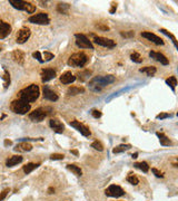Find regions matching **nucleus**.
<instances>
[{"instance_id":"7ed1b4c3","label":"nucleus","mask_w":178,"mask_h":201,"mask_svg":"<svg viewBox=\"0 0 178 201\" xmlns=\"http://www.w3.org/2000/svg\"><path fill=\"white\" fill-rule=\"evenodd\" d=\"M10 110L16 114H20V115H24L27 112L30 111V104L29 103L21 101V99H15L12 101L10 104Z\"/></svg>"},{"instance_id":"de8ad7c7","label":"nucleus","mask_w":178,"mask_h":201,"mask_svg":"<svg viewBox=\"0 0 178 201\" xmlns=\"http://www.w3.org/2000/svg\"><path fill=\"white\" fill-rule=\"evenodd\" d=\"M116 9H117V3H112V7L110 8V10H109V12L110 13H114L115 11H116Z\"/></svg>"},{"instance_id":"c85d7f7f","label":"nucleus","mask_w":178,"mask_h":201,"mask_svg":"<svg viewBox=\"0 0 178 201\" xmlns=\"http://www.w3.org/2000/svg\"><path fill=\"white\" fill-rule=\"evenodd\" d=\"M77 75H78V79L81 80V82H84V80H87L88 78L90 77L91 72H90V70H84V72L78 73Z\"/></svg>"},{"instance_id":"7c9ffc66","label":"nucleus","mask_w":178,"mask_h":201,"mask_svg":"<svg viewBox=\"0 0 178 201\" xmlns=\"http://www.w3.org/2000/svg\"><path fill=\"white\" fill-rule=\"evenodd\" d=\"M134 165H135V168L141 170L143 172H148V170H149V165L146 163V162H136Z\"/></svg>"},{"instance_id":"c03bdc74","label":"nucleus","mask_w":178,"mask_h":201,"mask_svg":"<svg viewBox=\"0 0 178 201\" xmlns=\"http://www.w3.org/2000/svg\"><path fill=\"white\" fill-rule=\"evenodd\" d=\"M91 115H93L95 118H99L101 116V112L98 110H94L93 112H91Z\"/></svg>"},{"instance_id":"393cba45","label":"nucleus","mask_w":178,"mask_h":201,"mask_svg":"<svg viewBox=\"0 0 178 201\" xmlns=\"http://www.w3.org/2000/svg\"><path fill=\"white\" fill-rule=\"evenodd\" d=\"M69 9H70V6L68 5V3L60 2V3H58V6H57V10H58L60 13H65V15H67V13L69 12Z\"/></svg>"},{"instance_id":"37998d69","label":"nucleus","mask_w":178,"mask_h":201,"mask_svg":"<svg viewBox=\"0 0 178 201\" xmlns=\"http://www.w3.org/2000/svg\"><path fill=\"white\" fill-rule=\"evenodd\" d=\"M9 189H5V190L2 191V192L0 193V201H2L3 199L6 198V197H7V194H8V192H9Z\"/></svg>"},{"instance_id":"bb28decb","label":"nucleus","mask_w":178,"mask_h":201,"mask_svg":"<svg viewBox=\"0 0 178 201\" xmlns=\"http://www.w3.org/2000/svg\"><path fill=\"white\" fill-rule=\"evenodd\" d=\"M85 92V89L84 87H77V86H72V87H69L67 93L69 94V95H77V94H80V93H84Z\"/></svg>"},{"instance_id":"a211bd4d","label":"nucleus","mask_w":178,"mask_h":201,"mask_svg":"<svg viewBox=\"0 0 178 201\" xmlns=\"http://www.w3.org/2000/svg\"><path fill=\"white\" fill-rule=\"evenodd\" d=\"M15 150L18 151V152H28V151L32 150V145L30 143L26 142V141H22V142H20L19 144L16 145Z\"/></svg>"},{"instance_id":"cd10ccee","label":"nucleus","mask_w":178,"mask_h":201,"mask_svg":"<svg viewBox=\"0 0 178 201\" xmlns=\"http://www.w3.org/2000/svg\"><path fill=\"white\" fill-rule=\"evenodd\" d=\"M39 165H40V163H28L24 166V171L28 174V173H30V172L34 171L35 169H37Z\"/></svg>"},{"instance_id":"f3484780","label":"nucleus","mask_w":178,"mask_h":201,"mask_svg":"<svg viewBox=\"0 0 178 201\" xmlns=\"http://www.w3.org/2000/svg\"><path fill=\"white\" fill-rule=\"evenodd\" d=\"M149 56L152 57V58H154V59H156L157 62H159L160 64H162V65H168V59H167V57L165 56V55H162V54H160V53H156V51H150L149 53Z\"/></svg>"},{"instance_id":"dca6fc26","label":"nucleus","mask_w":178,"mask_h":201,"mask_svg":"<svg viewBox=\"0 0 178 201\" xmlns=\"http://www.w3.org/2000/svg\"><path fill=\"white\" fill-rule=\"evenodd\" d=\"M10 31H11L10 25L0 20V39H3V38L7 37L10 34Z\"/></svg>"},{"instance_id":"39448f33","label":"nucleus","mask_w":178,"mask_h":201,"mask_svg":"<svg viewBox=\"0 0 178 201\" xmlns=\"http://www.w3.org/2000/svg\"><path fill=\"white\" fill-rule=\"evenodd\" d=\"M28 20L31 24H37V25H48L50 22V19H49L47 13L45 12L36 13L34 16H30Z\"/></svg>"},{"instance_id":"0eeeda50","label":"nucleus","mask_w":178,"mask_h":201,"mask_svg":"<svg viewBox=\"0 0 178 201\" xmlns=\"http://www.w3.org/2000/svg\"><path fill=\"white\" fill-rule=\"evenodd\" d=\"M106 196L108 197H114V198H119V197H122L125 194V191L122 190L119 185L116 184H112L110 187H108L105 191Z\"/></svg>"},{"instance_id":"79ce46f5","label":"nucleus","mask_w":178,"mask_h":201,"mask_svg":"<svg viewBox=\"0 0 178 201\" xmlns=\"http://www.w3.org/2000/svg\"><path fill=\"white\" fill-rule=\"evenodd\" d=\"M170 114H168V113H160V114H158L157 115V118L158 120H164V118H167V117H170Z\"/></svg>"},{"instance_id":"ddd939ff","label":"nucleus","mask_w":178,"mask_h":201,"mask_svg":"<svg viewBox=\"0 0 178 201\" xmlns=\"http://www.w3.org/2000/svg\"><path fill=\"white\" fill-rule=\"evenodd\" d=\"M141 36H143L144 38H146V39L150 40V41H153V43L156 44V45H164V41H162V38H159L157 35L153 34V32L144 31V32H141Z\"/></svg>"},{"instance_id":"6ab92c4d","label":"nucleus","mask_w":178,"mask_h":201,"mask_svg":"<svg viewBox=\"0 0 178 201\" xmlns=\"http://www.w3.org/2000/svg\"><path fill=\"white\" fill-rule=\"evenodd\" d=\"M76 80V76L71 74V72H66L60 76V82L62 84H70Z\"/></svg>"},{"instance_id":"72a5a7b5","label":"nucleus","mask_w":178,"mask_h":201,"mask_svg":"<svg viewBox=\"0 0 178 201\" xmlns=\"http://www.w3.org/2000/svg\"><path fill=\"white\" fill-rule=\"evenodd\" d=\"M160 31H162V34H165L166 36H168V37L171 38V40H173L174 45H175V47H176V48H177V47H178V44H177V40H176V37H175V36H174L173 34H170V32H168L166 29H162H162H160Z\"/></svg>"},{"instance_id":"3c124183","label":"nucleus","mask_w":178,"mask_h":201,"mask_svg":"<svg viewBox=\"0 0 178 201\" xmlns=\"http://www.w3.org/2000/svg\"><path fill=\"white\" fill-rule=\"evenodd\" d=\"M131 158H133V159H137V158H138V153H134L133 156H131Z\"/></svg>"},{"instance_id":"f03ea898","label":"nucleus","mask_w":178,"mask_h":201,"mask_svg":"<svg viewBox=\"0 0 178 201\" xmlns=\"http://www.w3.org/2000/svg\"><path fill=\"white\" fill-rule=\"evenodd\" d=\"M114 82H115V77L112 75L98 76V77H95L90 80V83H89V89H90L91 91L99 92L104 89L105 86L114 83Z\"/></svg>"},{"instance_id":"423d86ee","label":"nucleus","mask_w":178,"mask_h":201,"mask_svg":"<svg viewBox=\"0 0 178 201\" xmlns=\"http://www.w3.org/2000/svg\"><path fill=\"white\" fill-rule=\"evenodd\" d=\"M76 37V45L80 48H89V49H94V46L91 44V41L86 37L84 34H76L75 35Z\"/></svg>"},{"instance_id":"aec40b11","label":"nucleus","mask_w":178,"mask_h":201,"mask_svg":"<svg viewBox=\"0 0 178 201\" xmlns=\"http://www.w3.org/2000/svg\"><path fill=\"white\" fill-rule=\"evenodd\" d=\"M12 58L16 63L22 65L25 63V54L21 50H15L12 53Z\"/></svg>"},{"instance_id":"4c0bfd02","label":"nucleus","mask_w":178,"mask_h":201,"mask_svg":"<svg viewBox=\"0 0 178 201\" xmlns=\"http://www.w3.org/2000/svg\"><path fill=\"white\" fill-rule=\"evenodd\" d=\"M43 57H45V59H43V62H49V60H51V59L53 58V54L49 53V51H45L43 53Z\"/></svg>"},{"instance_id":"20e7f679","label":"nucleus","mask_w":178,"mask_h":201,"mask_svg":"<svg viewBox=\"0 0 178 201\" xmlns=\"http://www.w3.org/2000/svg\"><path fill=\"white\" fill-rule=\"evenodd\" d=\"M88 62V58L84 53H76L69 57L68 59V65L76 67H83Z\"/></svg>"},{"instance_id":"09e8293b","label":"nucleus","mask_w":178,"mask_h":201,"mask_svg":"<svg viewBox=\"0 0 178 201\" xmlns=\"http://www.w3.org/2000/svg\"><path fill=\"white\" fill-rule=\"evenodd\" d=\"M48 193H49V194L55 193V189H53V188H49V189H48Z\"/></svg>"},{"instance_id":"864d4df0","label":"nucleus","mask_w":178,"mask_h":201,"mask_svg":"<svg viewBox=\"0 0 178 201\" xmlns=\"http://www.w3.org/2000/svg\"><path fill=\"white\" fill-rule=\"evenodd\" d=\"M71 153H74L75 156H78V151H77V150H72Z\"/></svg>"},{"instance_id":"c9c22d12","label":"nucleus","mask_w":178,"mask_h":201,"mask_svg":"<svg viewBox=\"0 0 178 201\" xmlns=\"http://www.w3.org/2000/svg\"><path fill=\"white\" fill-rule=\"evenodd\" d=\"M3 80H5V89H7L9 86V84H10V75H9V73L7 72V70L5 69V75H3Z\"/></svg>"},{"instance_id":"49530a36","label":"nucleus","mask_w":178,"mask_h":201,"mask_svg":"<svg viewBox=\"0 0 178 201\" xmlns=\"http://www.w3.org/2000/svg\"><path fill=\"white\" fill-rule=\"evenodd\" d=\"M97 28L100 30H104V31H108L109 30V27L105 26V25H97Z\"/></svg>"},{"instance_id":"a878e982","label":"nucleus","mask_w":178,"mask_h":201,"mask_svg":"<svg viewBox=\"0 0 178 201\" xmlns=\"http://www.w3.org/2000/svg\"><path fill=\"white\" fill-rule=\"evenodd\" d=\"M67 169L69 170V171H71L74 174H76L77 177H80V175L83 174V171H81V169H80L79 166L75 165V164H68V165H67Z\"/></svg>"},{"instance_id":"e433bc0d","label":"nucleus","mask_w":178,"mask_h":201,"mask_svg":"<svg viewBox=\"0 0 178 201\" xmlns=\"http://www.w3.org/2000/svg\"><path fill=\"white\" fill-rule=\"evenodd\" d=\"M91 147H94L95 150H98V151L104 150V146H103V144H101L99 141H94V142L91 143Z\"/></svg>"},{"instance_id":"f8f14e48","label":"nucleus","mask_w":178,"mask_h":201,"mask_svg":"<svg viewBox=\"0 0 178 201\" xmlns=\"http://www.w3.org/2000/svg\"><path fill=\"white\" fill-rule=\"evenodd\" d=\"M43 97L46 99H48V101L56 102L57 99H58V94L56 92H53L48 85H45L43 86Z\"/></svg>"},{"instance_id":"4be33fe9","label":"nucleus","mask_w":178,"mask_h":201,"mask_svg":"<svg viewBox=\"0 0 178 201\" xmlns=\"http://www.w3.org/2000/svg\"><path fill=\"white\" fill-rule=\"evenodd\" d=\"M20 162H22V156H11L10 159L7 160L6 164H7V166H15V165H17V164L20 163Z\"/></svg>"},{"instance_id":"b1692460","label":"nucleus","mask_w":178,"mask_h":201,"mask_svg":"<svg viewBox=\"0 0 178 201\" xmlns=\"http://www.w3.org/2000/svg\"><path fill=\"white\" fill-rule=\"evenodd\" d=\"M140 70L141 73H146L147 75L148 76H154L155 74H156V72H157V69H156V67L155 66H146V67H144V68H140Z\"/></svg>"},{"instance_id":"f704fd0d","label":"nucleus","mask_w":178,"mask_h":201,"mask_svg":"<svg viewBox=\"0 0 178 201\" xmlns=\"http://www.w3.org/2000/svg\"><path fill=\"white\" fill-rule=\"evenodd\" d=\"M130 58H131V60H133V62L138 63V64H140V63L143 62V58H141V56L139 55L138 53H133L130 55Z\"/></svg>"},{"instance_id":"5fc2aeb1","label":"nucleus","mask_w":178,"mask_h":201,"mask_svg":"<svg viewBox=\"0 0 178 201\" xmlns=\"http://www.w3.org/2000/svg\"><path fill=\"white\" fill-rule=\"evenodd\" d=\"M0 50H1V46H0Z\"/></svg>"},{"instance_id":"9d476101","label":"nucleus","mask_w":178,"mask_h":201,"mask_svg":"<svg viewBox=\"0 0 178 201\" xmlns=\"http://www.w3.org/2000/svg\"><path fill=\"white\" fill-rule=\"evenodd\" d=\"M46 116H47V113L43 108H37L29 114V118L34 122H41V121L45 120Z\"/></svg>"},{"instance_id":"c756f323","label":"nucleus","mask_w":178,"mask_h":201,"mask_svg":"<svg viewBox=\"0 0 178 201\" xmlns=\"http://www.w3.org/2000/svg\"><path fill=\"white\" fill-rule=\"evenodd\" d=\"M130 145L129 144H120V145H118V146H116L112 150V152L116 154V153H121V152H124V151H126V150H129L130 149Z\"/></svg>"},{"instance_id":"5701e85b","label":"nucleus","mask_w":178,"mask_h":201,"mask_svg":"<svg viewBox=\"0 0 178 201\" xmlns=\"http://www.w3.org/2000/svg\"><path fill=\"white\" fill-rule=\"evenodd\" d=\"M156 135L158 136V139H159L160 144H162V145H165V146H168V145H171V141H170V140L168 139V137L166 136V135H165L164 133L157 132Z\"/></svg>"},{"instance_id":"ea45409f","label":"nucleus","mask_w":178,"mask_h":201,"mask_svg":"<svg viewBox=\"0 0 178 201\" xmlns=\"http://www.w3.org/2000/svg\"><path fill=\"white\" fill-rule=\"evenodd\" d=\"M32 56H34V58H36L39 63H43V57H41V54L39 53V51H35V53L32 54Z\"/></svg>"},{"instance_id":"2f4dec72","label":"nucleus","mask_w":178,"mask_h":201,"mask_svg":"<svg viewBox=\"0 0 178 201\" xmlns=\"http://www.w3.org/2000/svg\"><path fill=\"white\" fill-rule=\"evenodd\" d=\"M127 181L133 185H137L139 183L138 178L136 177V175H134L133 173H129V175L127 177Z\"/></svg>"},{"instance_id":"9b49d317","label":"nucleus","mask_w":178,"mask_h":201,"mask_svg":"<svg viewBox=\"0 0 178 201\" xmlns=\"http://www.w3.org/2000/svg\"><path fill=\"white\" fill-rule=\"evenodd\" d=\"M70 126L75 127L78 132H80V134H83L84 136H89L90 135V131L87 126H85L83 123H80L79 121H71L70 122Z\"/></svg>"},{"instance_id":"8fccbe9b","label":"nucleus","mask_w":178,"mask_h":201,"mask_svg":"<svg viewBox=\"0 0 178 201\" xmlns=\"http://www.w3.org/2000/svg\"><path fill=\"white\" fill-rule=\"evenodd\" d=\"M5 145H6V146H7V145H11V141H9V140H6Z\"/></svg>"},{"instance_id":"603ef678","label":"nucleus","mask_w":178,"mask_h":201,"mask_svg":"<svg viewBox=\"0 0 178 201\" xmlns=\"http://www.w3.org/2000/svg\"><path fill=\"white\" fill-rule=\"evenodd\" d=\"M39 3H41V6H43V7L47 6V5H46V3H47V1H39Z\"/></svg>"},{"instance_id":"6e6552de","label":"nucleus","mask_w":178,"mask_h":201,"mask_svg":"<svg viewBox=\"0 0 178 201\" xmlns=\"http://www.w3.org/2000/svg\"><path fill=\"white\" fill-rule=\"evenodd\" d=\"M94 41H95L97 45L104 46V47H108V48H112L116 46L112 39H109V38H105V37H100V36H95L94 35Z\"/></svg>"},{"instance_id":"473e14b6","label":"nucleus","mask_w":178,"mask_h":201,"mask_svg":"<svg viewBox=\"0 0 178 201\" xmlns=\"http://www.w3.org/2000/svg\"><path fill=\"white\" fill-rule=\"evenodd\" d=\"M166 84L169 85L173 89H175L176 85H177V79H176L175 76H171V77H169L168 79H166Z\"/></svg>"},{"instance_id":"a18cd8bd","label":"nucleus","mask_w":178,"mask_h":201,"mask_svg":"<svg viewBox=\"0 0 178 201\" xmlns=\"http://www.w3.org/2000/svg\"><path fill=\"white\" fill-rule=\"evenodd\" d=\"M121 36H124V37H134V36H135V32L134 31H127V32L121 31Z\"/></svg>"},{"instance_id":"a19ab883","label":"nucleus","mask_w":178,"mask_h":201,"mask_svg":"<svg viewBox=\"0 0 178 201\" xmlns=\"http://www.w3.org/2000/svg\"><path fill=\"white\" fill-rule=\"evenodd\" d=\"M152 171H153V173L156 175V177H158V178H162V177H164V173H162V172H160L159 170H157L156 168H153Z\"/></svg>"},{"instance_id":"58836bf2","label":"nucleus","mask_w":178,"mask_h":201,"mask_svg":"<svg viewBox=\"0 0 178 201\" xmlns=\"http://www.w3.org/2000/svg\"><path fill=\"white\" fill-rule=\"evenodd\" d=\"M65 158L64 154H59V153H53L50 156V159L51 160H62Z\"/></svg>"},{"instance_id":"f257e3e1","label":"nucleus","mask_w":178,"mask_h":201,"mask_svg":"<svg viewBox=\"0 0 178 201\" xmlns=\"http://www.w3.org/2000/svg\"><path fill=\"white\" fill-rule=\"evenodd\" d=\"M39 87L36 84H31L28 87H25L24 89L19 92V99L25 101L27 103L35 102L36 99L39 97Z\"/></svg>"},{"instance_id":"2eb2a0df","label":"nucleus","mask_w":178,"mask_h":201,"mask_svg":"<svg viewBox=\"0 0 178 201\" xmlns=\"http://www.w3.org/2000/svg\"><path fill=\"white\" fill-rule=\"evenodd\" d=\"M56 77V72L52 68H46L41 70V79L43 82H49L52 78Z\"/></svg>"},{"instance_id":"1a4fd4ad","label":"nucleus","mask_w":178,"mask_h":201,"mask_svg":"<svg viewBox=\"0 0 178 201\" xmlns=\"http://www.w3.org/2000/svg\"><path fill=\"white\" fill-rule=\"evenodd\" d=\"M30 37V29L28 27H22L21 29L19 30L17 34V43L18 44H24Z\"/></svg>"},{"instance_id":"412c9836","label":"nucleus","mask_w":178,"mask_h":201,"mask_svg":"<svg viewBox=\"0 0 178 201\" xmlns=\"http://www.w3.org/2000/svg\"><path fill=\"white\" fill-rule=\"evenodd\" d=\"M9 3L12 6L13 8L19 9V10H25L27 6L26 1H22V0H9Z\"/></svg>"},{"instance_id":"4468645a","label":"nucleus","mask_w":178,"mask_h":201,"mask_svg":"<svg viewBox=\"0 0 178 201\" xmlns=\"http://www.w3.org/2000/svg\"><path fill=\"white\" fill-rule=\"evenodd\" d=\"M49 125L51 126V129L56 132V133H62L65 130L64 124L61 123L59 120H57V118H51V120L49 121Z\"/></svg>"}]
</instances>
